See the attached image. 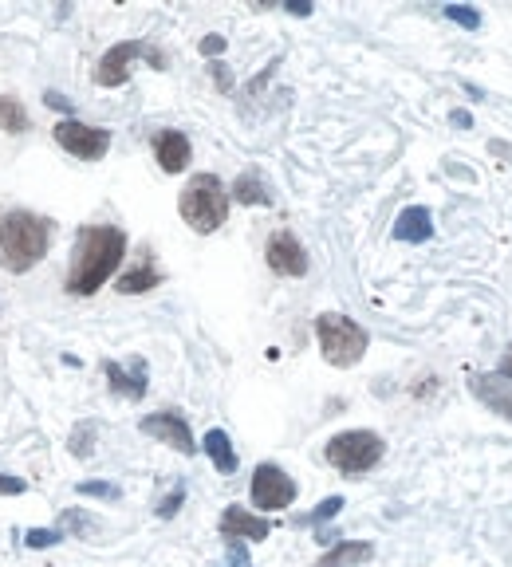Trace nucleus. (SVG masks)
I'll list each match as a JSON object with an SVG mask.
<instances>
[{"label": "nucleus", "mask_w": 512, "mask_h": 567, "mask_svg": "<svg viewBox=\"0 0 512 567\" xmlns=\"http://www.w3.org/2000/svg\"><path fill=\"white\" fill-rule=\"evenodd\" d=\"M430 237H434V217H430L426 205H410V209L398 213L394 241H402V245H426Z\"/></svg>", "instance_id": "ddd939ff"}, {"label": "nucleus", "mask_w": 512, "mask_h": 567, "mask_svg": "<svg viewBox=\"0 0 512 567\" xmlns=\"http://www.w3.org/2000/svg\"><path fill=\"white\" fill-rule=\"evenodd\" d=\"M60 540H64V532H60V528H32V532L24 536V544H28V548H56Z\"/></svg>", "instance_id": "393cba45"}, {"label": "nucleus", "mask_w": 512, "mask_h": 567, "mask_svg": "<svg viewBox=\"0 0 512 567\" xmlns=\"http://www.w3.org/2000/svg\"><path fill=\"white\" fill-rule=\"evenodd\" d=\"M229 197H233V201H241V205H268V201H272V197H268V189H264V182L256 178L253 170H249V174H241V178L233 182Z\"/></svg>", "instance_id": "aec40b11"}, {"label": "nucleus", "mask_w": 512, "mask_h": 567, "mask_svg": "<svg viewBox=\"0 0 512 567\" xmlns=\"http://www.w3.org/2000/svg\"><path fill=\"white\" fill-rule=\"evenodd\" d=\"M221 567H253L245 540H229V544H225V564Z\"/></svg>", "instance_id": "a878e982"}, {"label": "nucleus", "mask_w": 512, "mask_h": 567, "mask_svg": "<svg viewBox=\"0 0 512 567\" xmlns=\"http://www.w3.org/2000/svg\"><path fill=\"white\" fill-rule=\"evenodd\" d=\"M79 497H99V501H119V485H107V481H83L75 485Z\"/></svg>", "instance_id": "b1692460"}, {"label": "nucleus", "mask_w": 512, "mask_h": 567, "mask_svg": "<svg viewBox=\"0 0 512 567\" xmlns=\"http://www.w3.org/2000/svg\"><path fill=\"white\" fill-rule=\"evenodd\" d=\"M371 556H375V548H371L367 540H339V544H331L312 567H359V564H367Z\"/></svg>", "instance_id": "dca6fc26"}, {"label": "nucleus", "mask_w": 512, "mask_h": 567, "mask_svg": "<svg viewBox=\"0 0 512 567\" xmlns=\"http://www.w3.org/2000/svg\"><path fill=\"white\" fill-rule=\"evenodd\" d=\"M0 130H8V134H24V130H32L28 107H24L20 99H12V95H0Z\"/></svg>", "instance_id": "6ab92c4d"}, {"label": "nucleus", "mask_w": 512, "mask_h": 567, "mask_svg": "<svg viewBox=\"0 0 512 567\" xmlns=\"http://www.w3.org/2000/svg\"><path fill=\"white\" fill-rule=\"evenodd\" d=\"M469 386H473V394L493 410V414H501V418H509L512 422V382L501 375H473L469 378Z\"/></svg>", "instance_id": "4468645a"}, {"label": "nucleus", "mask_w": 512, "mask_h": 567, "mask_svg": "<svg viewBox=\"0 0 512 567\" xmlns=\"http://www.w3.org/2000/svg\"><path fill=\"white\" fill-rule=\"evenodd\" d=\"M449 123L461 126V130H469V126H473V115H469V111H453V115H449Z\"/></svg>", "instance_id": "f704fd0d"}, {"label": "nucleus", "mask_w": 512, "mask_h": 567, "mask_svg": "<svg viewBox=\"0 0 512 567\" xmlns=\"http://www.w3.org/2000/svg\"><path fill=\"white\" fill-rule=\"evenodd\" d=\"M71 453H75V457H91V453H95V422L75 426V434H71Z\"/></svg>", "instance_id": "4be33fe9"}, {"label": "nucleus", "mask_w": 512, "mask_h": 567, "mask_svg": "<svg viewBox=\"0 0 512 567\" xmlns=\"http://www.w3.org/2000/svg\"><path fill=\"white\" fill-rule=\"evenodd\" d=\"M383 453H386V441L375 430H343V434H335V438L327 441V449H323L327 465L339 469L343 477L371 473L383 461Z\"/></svg>", "instance_id": "39448f33"}, {"label": "nucleus", "mask_w": 512, "mask_h": 567, "mask_svg": "<svg viewBox=\"0 0 512 567\" xmlns=\"http://www.w3.org/2000/svg\"><path fill=\"white\" fill-rule=\"evenodd\" d=\"M56 142L64 146L67 154L83 158V162H99L111 150V130L79 123V119H64V123H56Z\"/></svg>", "instance_id": "6e6552de"}, {"label": "nucleus", "mask_w": 512, "mask_h": 567, "mask_svg": "<svg viewBox=\"0 0 512 567\" xmlns=\"http://www.w3.org/2000/svg\"><path fill=\"white\" fill-rule=\"evenodd\" d=\"M138 430H142L146 438H158L162 445L178 449L182 457H193V453H197V441H193L190 422H186L178 410H158V414H146V418L138 422Z\"/></svg>", "instance_id": "1a4fd4ad"}, {"label": "nucleus", "mask_w": 512, "mask_h": 567, "mask_svg": "<svg viewBox=\"0 0 512 567\" xmlns=\"http://www.w3.org/2000/svg\"><path fill=\"white\" fill-rule=\"evenodd\" d=\"M52 245V221L32 209H0V268L28 272Z\"/></svg>", "instance_id": "f03ea898"}, {"label": "nucleus", "mask_w": 512, "mask_h": 567, "mask_svg": "<svg viewBox=\"0 0 512 567\" xmlns=\"http://www.w3.org/2000/svg\"><path fill=\"white\" fill-rule=\"evenodd\" d=\"M182 501H186V489L178 485V489H174L170 497H162V504H158V516H162V520H170V516H178V508H182Z\"/></svg>", "instance_id": "cd10ccee"}, {"label": "nucleus", "mask_w": 512, "mask_h": 567, "mask_svg": "<svg viewBox=\"0 0 512 567\" xmlns=\"http://www.w3.org/2000/svg\"><path fill=\"white\" fill-rule=\"evenodd\" d=\"M60 532H75L79 540H91V536L99 532V520L87 516L83 508H64V516H60Z\"/></svg>", "instance_id": "412c9836"}, {"label": "nucleus", "mask_w": 512, "mask_h": 567, "mask_svg": "<svg viewBox=\"0 0 512 567\" xmlns=\"http://www.w3.org/2000/svg\"><path fill=\"white\" fill-rule=\"evenodd\" d=\"M446 20L461 24V28H469V32H477V28H481V12H477V8H465V4H446Z\"/></svg>", "instance_id": "5701e85b"}, {"label": "nucleus", "mask_w": 512, "mask_h": 567, "mask_svg": "<svg viewBox=\"0 0 512 567\" xmlns=\"http://www.w3.org/2000/svg\"><path fill=\"white\" fill-rule=\"evenodd\" d=\"M127 256V233L115 225H83L71 249L67 268V292L71 296H95L123 264Z\"/></svg>", "instance_id": "f257e3e1"}, {"label": "nucleus", "mask_w": 512, "mask_h": 567, "mask_svg": "<svg viewBox=\"0 0 512 567\" xmlns=\"http://www.w3.org/2000/svg\"><path fill=\"white\" fill-rule=\"evenodd\" d=\"M217 528H221L225 540H268L272 536V520L256 516V512L241 508V504H229L221 512V524Z\"/></svg>", "instance_id": "9b49d317"}, {"label": "nucleus", "mask_w": 512, "mask_h": 567, "mask_svg": "<svg viewBox=\"0 0 512 567\" xmlns=\"http://www.w3.org/2000/svg\"><path fill=\"white\" fill-rule=\"evenodd\" d=\"M162 284V272L154 268V260L146 256L138 268H130L119 276V284H115V292H123V296H138V292H150V288H158Z\"/></svg>", "instance_id": "a211bd4d"}, {"label": "nucleus", "mask_w": 512, "mask_h": 567, "mask_svg": "<svg viewBox=\"0 0 512 567\" xmlns=\"http://www.w3.org/2000/svg\"><path fill=\"white\" fill-rule=\"evenodd\" d=\"M44 103H48V107H56V111H67V115L75 111V107H71V99H64L60 91H48V95H44Z\"/></svg>", "instance_id": "2f4dec72"}, {"label": "nucleus", "mask_w": 512, "mask_h": 567, "mask_svg": "<svg viewBox=\"0 0 512 567\" xmlns=\"http://www.w3.org/2000/svg\"><path fill=\"white\" fill-rule=\"evenodd\" d=\"M201 449L209 453V461H213V469H217V473H237L241 457H237V449H233V441H229L225 430H209L205 441H201Z\"/></svg>", "instance_id": "f3484780"}, {"label": "nucleus", "mask_w": 512, "mask_h": 567, "mask_svg": "<svg viewBox=\"0 0 512 567\" xmlns=\"http://www.w3.org/2000/svg\"><path fill=\"white\" fill-rule=\"evenodd\" d=\"M284 8H288L292 16H312V4H308V0H288Z\"/></svg>", "instance_id": "72a5a7b5"}, {"label": "nucleus", "mask_w": 512, "mask_h": 567, "mask_svg": "<svg viewBox=\"0 0 512 567\" xmlns=\"http://www.w3.org/2000/svg\"><path fill=\"white\" fill-rule=\"evenodd\" d=\"M28 485L20 481V477H12V473H0V497H20Z\"/></svg>", "instance_id": "c85d7f7f"}, {"label": "nucleus", "mask_w": 512, "mask_h": 567, "mask_svg": "<svg viewBox=\"0 0 512 567\" xmlns=\"http://www.w3.org/2000/svg\"><path fill=\"white\" fill-rule=\"evenodd\" d=\"M264 260H268V268H272L276 276H304V272H308V252H304V245H300L288 229H276V233L268 237Z\"/></svg>", "instance_id": "9d476101"}, {"label": "nucleus", "mask_w": 512, "mask_h": 567, "mask_svg": "<svg viewBox=\"0 0 512 567\" xmlns=\"http://www.w3.org/2000/svg\"><path fill=\"white\" fill-rule=\"evenodd\" d=\"M103 375L111 382V390L123 394V398H134V402H138V398L146 394V363H142V359H134L130 367L107 359V363H103Z\"/></svg>", "instance_id": "2eb2a0df"}, {"label": "nucleus", "mask_w": 512, "mask_h": 567, "mask_svg": "<svg viewBox=\"0 0 512 567\" xmlns=\"http://www.w3.org/2000/svg\"><path fill=\"white\" fill-rule=\"evenodd\" d=\"M225 48H229L225 36H205V40H201V56H221Z\"/></svg>", "instance_id": "c756f323"}, {"label": "nucleus", "mask_w": 512, "mask_h": 567, "mask_svg": "<svg viewBox=\"0 0 512 567\" xmlns=\"http://www.w3.org/2000/svg\"><path fill=\"white\" fill-rule=\"evenodd\" d=\"M229 205H233V197L217 174H193L182 189V201H178L182 221L193 233H217L229 217Z\"/></svg>", "instance_id": "7ed1b4c3"}, {"label": "nucleus", "mask_w": 512, "mask_h": 567, "mask_svg": "<svg viewBox=\"0 0 512 567\" xmlns=\"http://www.w3.org/2000/svg\"><path fill=\"white\" fill-rule=\"evenodd\" d=\"M343 497H327V501H320V508L312 512V516H304V524H323V520H331V516H339V508H343Z\"/></svg>", "instance_id": "bb28decb"}, {"label": "nucleus", "mask_w": 512, "mask_h": 567, "mask_svg": "<svg viewBox=\"0 0 512 567\" xmlns=\"http://www.w3.org/2000/svg\"><path fill=\"white\" fill-rule=\"evenodd\" d=\"M249 497H253V508H260V512H280V508H288L296 501V481L280 465L264 461V465H256Z\"/></svg>", "instance_id": "0eeeda50"}, {"label": "nucleus", "mask_w": 512, "mask_h": 567, "mask_svg": "<svg viewBox=\"0 0 512 567\" xmlns=\"http://www.w3.org/2000/svg\"><path fill=\"white\" fill-rule=\"evenodd\" d=\"M130 60H146L150 67H158V71H166V56H162V48H154L150 40H123V44H115L99 67H95V83L99 87H123L130 79Z\"/></svg>", "instance_id": "423d86ee"}, {"label": "nucleus", "mask_w": 512, "mask_h": 567, "mask_svg": "<svg viewBox=\"0 0 512 567\" xmlns=\"http://www.w3.org/2000/svg\"><path fill=\"white\" fill-rule=\"evenodd\" d=\"M154 158H158V166H162L166 174H182L193 158L190 138H186L182 130H158V134H154Z\"/></svg>", "instance_id": "f8f14e48"}, {"label": "nucleus", "mask_w": 512, "mask_h": 567, "mask_svg": "<svg viewBox=\"0 0 512 567\" xmlns=\"http://www.w3.org/2000/svg\"><path fill=\"white\" fill-rule=\"evenodd\" d=\"M497 375L509 378V382H512V343L505 347V355H501V363H497Z\"/></svg>", "instance_id": "473e14b6"}, {"label": "nucleus", "mask_w": 512, "mask_h": 567, "mask_svg": "<svg viewBox=\"0 0 512 567\" xmlns=\"http://www.w3.org/2000/svg\"><path fill=\"white\" fill-rule=\"evenodd\" d=\"M209 75L217 79V87H221V91H233V75H229V67H225V63H209Z\"/></svg>", "instance_id": "7c9ffc66"}, {"label": "nucleus", "mask_w": 512, "mask_h": 567, "mask_svg": "<svg viewBox=\"0 0 512 567\" xmlns=\"http://www.w3.org/2000/svg\"><path fill=\"white\" fill-rule=\"evenodd\" d=\"M316 339H320L323 359L331 367H355L367 355V347H371L367 327H359L355 319H347L339 312H323L316 319Z\"/></svg>", "instance_id": "20e7f679"}]
</instances>
